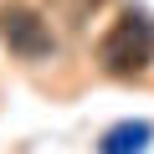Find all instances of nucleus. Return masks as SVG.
Segmentation results:
<instances>
[{
	"instance_id": "nucleus-1",
	"label": "nucleus",
	"mask_w": 154,
	"mask_h": 154,
	"mask_svg": "<svg viewBox=\"0 0 154 154\" xmlns=\"http://www.w3.org/2000/svg\"><path fill=\"white\" fill-rule=\"evenodd\" d=\"M98 62H103L108 77H139V72H149V62H154V21L144 11H123L108 26V36L98 41Z\"/></svg>"
},
{
	"instance_id": "nucleus-2",
	"label": "nucleus",
	"mask_w": 154,
	"mask_h": 154,
	"mask_svg": "<svg viewBox=\"0 0 154 154\" xmlns=\"http://www.w3.org/2000/svg\"><path fill=\"white\" fill-rule=\"evenodd\" d=\"M0 41L11 46V57L21 62H41L57 51V36H51V21L31 5H0Z\"/></svg>"
},
{
	"instance_id": "nucleus-3",
	"label": "nucleus",
	"mask_w": 154,
	"mask_h": 154,
	"mask_svg": "<svg viewBox=\"0 0 154 154\" xmlns=\"http://www.w3.org/2000/svg\"><path fill=\"white\" fill-rule=\"evenodd\" d=\"M144 139H149V123H123V128H113L108 139H103V154H139L144 149Z\"/></svg>"
},
{
	"instance_id": "nucleus-4",
	"label": "nucleus",
	"mask_w": 154,
	"mask_h": 154,
	"mask_svg": "<svg viewBox=\"0 0 154 154\" xmlns=\"http://www.w3.org/2000/svg\"><path fill=\"white\" fill-rule=\"evenodd\" d=\"M98 5H103V0H51V11H57L67 26H77V31L93 21V11H98Z\"/></svg>"
}]
</instances>
